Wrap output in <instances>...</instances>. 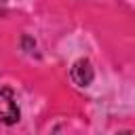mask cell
<instances>
[{"mask_svg": "<svg viewBox=\"0 0 135 135\" xmlns=\"http://www.w3.org/2000/svg\"><path fill=\"white\" fill-rule=\"evenodd\" d=\"M19 120V105L13 97L11 89H0V122L15 124Z\"/></svg>", "mask_w": 135, "mask_h": 135, "instance_id": "1", "label": "cell"}, {"mask_svg": "<svg viewBox=\"0 0 135 135\" xmlns=\"http://www.w3.org/2000/svg\"><path fill=\"white\" fill-rule=\"evenodd\" d=\"M70 78L78 86H89L93 80V65L89 63V59H78L70 70Z\"/></svg>", "mask_w": 135, "mask_h": 135, "instance_id": "2", "label": "cell"}]
</instances>
